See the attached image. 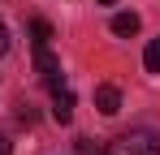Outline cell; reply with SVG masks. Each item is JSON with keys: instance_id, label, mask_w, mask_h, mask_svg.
<instances>
[{"instance_id": "obj_10", "label": "cell", "mask_w": 160, "mask_h": 155, "mask_svg": "<svg viewBox=\"0 0 160 155\" xmlns=\"http://www.w3.org/2000/svg\"><path fill=\"white\" fill-rule=\"evenodd\" d=\"M95 4H117V0H95Z\"/></svg>"}, {"instance_id": "obj_8", "label": "cell", "mask_w": 160, "mask_h": 155, "mask_svg": "<svg viewBox=\"0 0 160 155\" xmlns=\"http://www.w3.org/2000/svg\"><path fill=\"white\" fill-rule=\"evenodd\" d=\"M9 48V30H4V22H0V52Z\"/></svg>"}, {"instance_id": "obj_3", "label": "cell", "mask_w": 160, "mask_h": 155, "mask_svg": "<svg viewBox=\"0 0 160 155\" xmlns=\"http://www.w3.org/2000/svg\"><path fill=\"white\" fill-rule=\"evenodd\" d=\"M52 121H61V125L74 121V91H69V86L52 91Z\"/></svg>"}, {"instance_id": "obj_2", "label": "cell", "mask_w": 160, "mask_h": 155, "mask_svg": "<svg viewBox=\"0 0 160 155\" xmlns=\"http://www.w3.org/2000/svg\"><path fill=\"white\" fill-rule=\"evenodd\" d=\"M35 69H39V78L48 82V91H61L65 86V73H61V60H56L48 48H35Z\"/></svg>"}, {"instance_id": "obj_6", "label": "cell", "mask_w": 160, "mask_h": 155, "mask_svg": "<svg viewBox=\"0 0 160 155\" xmlns=\"http://www.w3.org/2000/svg\"><path fill=\"white\" fill-rule=\"evenodd\" d=\"M30 39H35V48H48L52 43V22L48 17H35L30 22Z\"/></svg>"}, {"instance_id": "obj_4", "label": "cell", "mask_w": 160, "mask_h": 155, "mask_svg": "<svg viewBox=\"0 0 160 155\" xmlns=\"http://www.w3.org/2000/svg\"><path fill=\"white\" fill-rule=\"evenodd\" d=\"M95 108H100V112H104V116H117V112H121V91H117V86H95Z\"/></svg>"}, {"instance_id": "obj_1", "label": "cell", "mask_w": 160, "mask_h": 155, "mask_svg": "<svg viewBox=\"0 0 160 155\" xmlns=\"http://www.w3.org/2000/svg\"><path fill=\"white\" fill-rule=\"evenodd\" d=\"M104 155H160V134H152V129L117 134V138L104 147Z\"/></svg>"}, {"instance_id": "obj_7", "label": "cell", "mask_w": 160, "mask_h": 155, "mask_svg": "<svg viewBox=\"0 0 160 155\" xmlns=\"http://www.w3.org/2000/svg\"><path fill=\"white\" fill-rule=\"evenodd\" d=\"M143 69H147V73H160V39L147 43V52H143Z\"/></svg>"}, {"instance_id": "obj_5", "label": "cell", "mask_w": 160, "mask_h": 155, "mask_svg": "<svg viewBox=\"0 0 160 155\" xmlns=\"http://www.w3.org/2000/svg\"><path fill=\"white\" fill-rule=\"evenodd\" d=\"M138 26H143V22H138V13H134V9H130V13H117V17H112V35L130 39V35H138Z\"/></svg>"}, {"instance_id": "obj_9", "label": "cell", "mask_w": 160, "mask_h": 155, "mask_svg": "<svg viewBox=\"0 0 160 155\" xmlns=\"http://www.w3.org/2000/svg\"><path fill=\"white\" fill-rule=\"evenodd\" d=\"M9 151H13V147H9V138L0 134V155H9Z\"/></svg>"}]
</instances>
